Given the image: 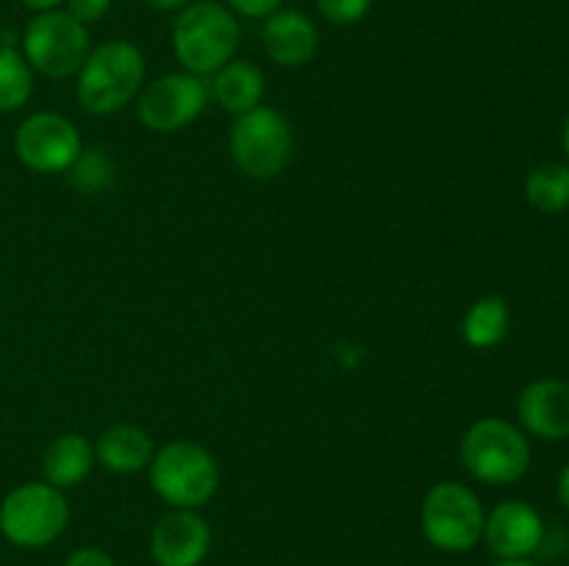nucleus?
Returning a JSON list of instances; mask_svg holds the SVG:
<instances>
[{"label":"nucleus","instance_id":"b1692460","mask_svg":"<svg viewBox=\"0 0 569 566\" xmlns=\"http://www.w3.org/2000/svg\"><path fill=\"white\" fill-rule=\"evenodd\" d=\"M281 3L283 0H228V6L244 17H270L281 9Z\"/></svg>","mask_w":569,"mask_h":566},{"label":"nucleus","instance_id":"f03ea898","mask_svg":"<svg viewBox=\"0 0 569 566\" xmlns=\"http://www.w3.org/2000/svg\"><path fill=\"white\" fill-rule=\"evenodd\" d=\"M144 83V55L126 39L100 44L78 70L76 98L89 114H114Z\"/></svg>","mask_w":569,"mask_h":566},{"label":"nucleus","instance_id":"bb28decb","mask_svg":"<svg viewBox=\"0 0 569 566\" xmlns=\"http://www.w3.org/2000/svg\"><path fill=\"white\" fill-rule=\"evenodd\" d=\"M559 499H561V505L569 511V464L565 466V472H561V477H559Z\"/></svg>","mask_w":569,"mask_h":566},{"label":"nucleus","instance_id":"393cba45","mask_svg":"<svg viewBox=\"0 0 569 566\" xmlns=\"http://www.w3.org/2000/svg\"><path fill=\"white\" fill-rule=\"evenodd\" d=\"M144 3L156 11H178V9H183L189 0H144Z\"/></svg>","mask_w":569,"mask_h":566},{"label":"nucleus","instance_id":"6ab92c4d","mask_svg":"<svg viewBox=\"0 0 569 566\" xmlns=\"http://www.w3.org/2000/svg\"><path fill=\"white\" fill-rule=\"evenodd\" d=\"M528 203L542 214H559L569 205V166L550 164L537 166L526 181Z\"/></svg>","mask_w":569,"mask_h":566},{"label":"nucleus","instance_id":"39448f33","mask_svg":"<svg viewBox=\"0 0 569 566\" xmlns=\"http://www.w3.org/2000/svg\"><path fill=\"white\" fill-rule=\"evenodd\" d=\"M461 461L467 472L489 486H506L520 481L531 466L528 438L511 422L483 416L472 422L461 438Z\"/></svg>","mask_w":569,"mask_h":566},{"label":"nucleus","instance_id":"a211bd4d","mask_svg":"<svg viewBox=\"0 0 569 566\" xmlns=\"http://www.w3.org/2000/svg\"><path fill=\"white\" fill-rule=\"evenodd\" d=\"M506 331H509V305L495 294L476 300L461 320V336L476 350H489L500 344Z\"/></svg>","mask_w":569,"mask_h":566},{"label":"nucleus","instance_id":"c85d7f7f","mask_svg":"<svg viewBox=\"0 0 569 566\" xmlns=\"http://www.w3.org/2000/svg\"><path fill=\"white\" fill-rule=\"evenodd\" d=\"M565 153L569 159V117H567V125H565Z\"/></svg>","mask_w":569,"mask_h":566},{"label":"nucleus","instance_id":"cd10ccee","mask_svg":"<svg viewBox=\"0 0 569 566\" xmlns=\"http://www.w3.org/2000/svg\"><path fill=\"white\" fill-rule=\"evenodd\" d=\"M495 566H533V564H531V560H526V558H517V560H498Z\"/></svg>","mask_w":569,"mask_h":566},{"label":"nucleus","instance_id":"6e6552de","mask_svg":"<svg viewBox=\"0 0 569 566\" xmlns=\"http://www.w3.org/2000/svg\"><path fill=\"white\" fill-rule=\"evenodd\" d=\"M22 50L31 70L48 78L78 75L89 50V33L67 11H42L33 17L22 37Z\"/></svg>","mask_w":569,"mask_h":566},{"label":"nucleus","instance_id":"dca6fc26","mask_svg":"<svg viewBox=\"0 0 569 566\" xmlns=\"http://www.w3.org/2000/svg\"><path fill=\"white\" fill-rule=\"evenodd\" d=\"M94 466V447L81 433H61L44 449L42 472L44 481L56 488H72L89 477Z\"/></svg>","mask_w":569,"mask_h":566},{"label":"nucleus","instance_id":"0eeeda50","mask_svg":"<svg viewBox=\"0 0 569 566\" xmlns=\"http://www.w3.org/2000/svg\"><path fill=\"white\" fill-rule=\"evenodd\" d=\"M231 159L244 175L256 181L276 178L292 155V128L276 109L256 105L233 120L228 133Z\"/></svg>","mask_w":569,"mask_h":566},{"label":"nucleus","instance_id":"9b49d317","mask_svg":"<svg viewBox=\"0 0 569 566\" xmlns=\"http://www.w3.org/2000/svg\"><path fill=\"white\" fill-rule=\"evenodd\" d=\"M209 549L211 527L198 511H170L150 533V555L159 566H200Z\"/></svg>","mask_w":569,"mask_h":566},{"label":"nucleus","instance_id":"20e7f679","mask_svg":"<svg viewBox=\"0 0 569 566\" xmlns=\"http://www.w3.org/2000/svg\"><path fill=\"white\" fill-rule=\"evenodd\" d=\"M70 522V505L61 488L50 483H26L0 503V533L22 549L53 544Z\"/></svg>","mask_w":569,"mask_h":566},{"label":"nucleus","instance_id":"f3484780","mask_svg":"<svg viewBox=\"0 0 569 566\" xmlns=\"http://www.w3.org/2000/svg\"><path fill=\"white\" fill-rule=\"evenodd\" d=\"M211 92H214L217 103L222 109L239 117L244 111H253L261 103V98H264V75H261L253 61L233 59L214 72Z\"/></svg>","mask_w":569,"mask_h":566},{"label":"nucleus","instance_id":"a878e982","mask_svg":"<svg viewBox=\"0 0 569 566\" xmlns=\"http://www.w3.org/2000/svg\"><path fill=\"white\" fill-rule=\"evenodd\" d=\"M59 3H61V0H22V6L39 11V14H42V11H53Z\"/></svg>","mask_w":569,"mask_h":566},{"label":"nucleus","instance_id":"1a4fd4ad","mask_svg":"<svg viewBox=\"0 0 569 566\" xmlns=\"http://www.w3.org/2000/svg\"><path fill=\"white\" fill-rule=\"evenodd\" d=\"M209 105V87L192 72H170L156 78L139 94L137 114L148 131L176 133L192 125Z\"/></svg>","mask_w":569,"mask_h":566},{"label":"nucleus","instance_id":"412c9836","mask_svg":"<svg viewBox=\"0 0 569 566\" xmlns=\"http://www.w3.org/2000/svg\"><path fill=\"white\" fill-rule=\"evenodd\" d=\"M372 0H317V9L333 26H353L365 20L370 11Z\"/></svg>","mask_w":569,"mask_h":566},{"label":"nucleus","instance_id":"5701e85b","mask_svg":"<svg viewBox=\"0 0 569 566\" xmlns=\"http://www.w3.org/2000/svg\"><path fill=\"white\" fill-rule=\"evenodd\" d=\"M64 566H117L111 555H106L103 549L98 547H81L76 553L67 555Z\"/></svg>","mask_w":569,"mask_h":566},{"label":"nucleus","instance_id":"f257e3e1","mask_svg":"<svg viewBox=\"0 0 569 566\" xmlns=\"http://www.w3.org/2000/svg\"><path fill=\"white\" fill-rule=\"evenodd\" d=\"M239 48V22L233 11L214 0L189 3L178 14L172 28V50L183 70L192 75H211L228 61Z\"/></svg>","mask_w":569,"mask_h":566},{"label":"nucleus","instance_id":"9d476101","mask_svg":"<svg viewBox=\"0 0 569 566\" xmlns=\"http://www.w3.org/2000/svg\"><path fill=\"white\" fill-rule=\"evenodd\" d=\"M17 159L31 172L53 175L76 166L81 159V137L67 117L56 111L31 114L14 133Z\"/></svg>","mask_w":569,"mask_h":566},{"label":"nucleus","instance_id":"f8f14e48","mask_svg":"<svg viewBox=\"0 0 569 566\" xmlns=\"http://www.w3.org/2000/svg\"><path fill=\"white\" fill-rule=\"evenodd\" d=\"M483 538L500 560L528 558L545 538L542 516L522 499L500 503L483 522Z\"/></svg>","mask_w":569,"mask_h":566},{"label":"nucleus","instance_id":"423d86ee","mask_svg":"<svg viewBox=\"0 0 569 566\" xmlns=\"http://www.w3.org/2000/svg\"><path fill=\"white\" fill-rule=\"evenodd\" d=\"M483 505L465 483L445 481L428 488L420 508V525L428 542L442 553H467L483 538Z\"/></svg>","mask_w":569,"mask_h":566},{"label":"nucleus","instance_id":"aec40b11","mask_svg":"<svg viewBox=\"0 0 569 566\" xmlns=\"http://www.w3.org/2000/svg\"><path fill=\"white\" fill-rule=\"evenodd\" d=\"M33 89L31 64L9 44H0V111H17L28 103Z\"/></svg>","mask_w":569,"mask_h":566},{"label":"nucleus","instance_id":"2eb2a0df","mask_svg":"<svg viewBox=\"0 0 569 566\" xmlns=\"http://www.w3.org/2000/svg\"><path fill=\"white\" fill-rule=\"evenodd\" d=\"M153 438L148 431L137 425H114L100 433L94 444V461L117 475H131L144 469L153 461Z\"/></svg>","mask_w":569,"mask_h":566},{"label":"nucleus","instance_id":"7ed1b4c3","mask_svg":"<svg viewBox=\"0 0 569 566\" xmlns=\"http://www.w3.org/2000/svg\"><path fill=\"white\" fill-rule=\"evenodd\" d=\"M150 486L172 508L198 511L220 488V466L200 444L172 442L150 461Z\"/></svg>","mask_w":569,"mask_h":566},{"label":"nucleus","instance_id":"4be33fe9","mask_svg":"<svg viewBox=\"0 0 569 566\" xmlns=\"http://www.w3.org/2000/svg\"><path fill=\"white\" fill-rule=\"evenodd\" d=\"M111 0H67V14L76 17L81 26L87 22H98L109 14Z\"/></svg>","mask_w":569,"mask_h":566},{"label":"nucleus","instance_id":"4468645a","mask_svg":"<svg viewBox=\"0 0 569 566\" xmlns=\"http://www.w3.org/2000/svg\"><path fill=\"white\" fill-rule=\"evenodd\" d=\"M520 422L539 438L559 442L569 436V383L565 381H537L522 388L517 400Z\"/></svg>","mask_w":569,"mask_h":566},{"label":"nucleus","instance_id":"ddd939ff","mask_svg":"<svg viewBox=\"0 0 569 566\" xmlns=\"http://www.w3.org/2000/svg\"><path fill=\"white\" fill-rule=\"evenodd\" d=\"M267 55L281 67H303L315 59L320 33L317 26L298 9L272 11L261 28Z\"/></svg>","mask_w":569,"mask_h":566}]
</instances>
